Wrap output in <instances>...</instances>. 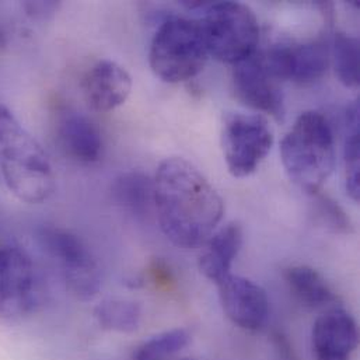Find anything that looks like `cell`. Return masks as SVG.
<instances>
[{
	"label": "cell",
	"mask_w": 360,
	"mask_h": 360,
	"mask_svg": "<svg viewBox=\"0 0 360 360\" xmlns=\"http://www.w3.org/2000/svg\"><path fill=\"white\" fill-rule=\"evenodd\" d=\"M153 181L155 209L165 236L181 248L203 245L224 213L216 189L182 158L163 160Z\"/></svg>",
	"instance_id": "obj_1"
},
{
	"label": "cell",
	"mask_w": 360,
	"mask_h": 360,
	"mask_svg": "<svg viewBox=\"0 0 360 360\" xmlns=\"http://www.w3.org/2000/svg\"><path fill=\"white\" fill-rule=\"evenodd\" d=\"M37 241L59 268L72 296L80 302H91L98 296L103 285L101 271L79 236L58 226H42L37 230Z\"/></svg>",
	"instance_id": "obj_6"
},
{
	"label": "cell",
	"mask_w": 360,
	"mask_h": 360,
	"mask_svg": "<svg viewBox=\"0 0 360 360\" xmlns=\"http://www.w3.org/2000/svg\"><path fill=\"white\" fill-rule=\"evenodd\" d=\"M132 91V77L117 62H97L83 79V93L89 105L100 112L121 107Z\"/></svg>",
	"instance_id": "obj_13"
},
{
	"label": "cell",
	"mask_w": 360,
	"mask_h": 360,
	"mask_svg": "<svg viewBox=\"0 0 360 360\" xmlns=\"http://www.w3.org/2000/svg\"><path fill=\"white\" fill-rule=\"evenodd\" d=\"M358 344L356 321L342 309H328L314 323L311 345L316 360H351Z\"/></svg>",
	"instance_id": "obj_12"
},
{
	"label": "cell",
	"mask_w": 360,
	"mask_h": 360,
	"mask_svg": "<svg viewBox=\"0 0 360 360\" xmlns=\"http://www.w3.org/2000/svg\"><path fill=\"white\" fill-rule=\"evenodd\" d=\"M200 21L207 53L236 65L257 52L259 25L254 11L237 1L210 3Z\"/></svg>",
	"instance_id": "obj_5"
},
{
	"label": "cell",
	"mask_w": 360,
	"mask_h": 360,
	"mask_svg": "<svg viewBox=\"0 0 360 360\" xmlns=\"http://www.w3.org/2000/svg\"><path fill=\"white\" fill-rule=\"evenodd\" d=\"M207 55L200 21L173 17L163 21L155 32L149 63L163 82L180 83L203 69Z\"/></svg>",
	"instance_id": "obj_4"
},
{
	"label": "cell",
	"mask_w": 360,
	"mask_h": 360,
	"mask_svg": "<svg viewBox=\"0 0 360 360\" xmlns=\"http://www.w3.org/2000/svg\"><path fill=\"white\" fill-rule=\"evenodd\" d=\"M0 170L7 188L25 203H42L55 192V174L45 150L1 104Z\"/></svg>",
	"instance_id": "obj_2"
},
{
	"label": "cell",
	"mask_w": 360,
	"mask_h": 360,
	"mask_svg": "<svg viewBox=\"0 0 360 360\" xmlns=\"http://www.w3.org/2000/svg\"><path fill=\"white\" fill-rule=\"evenodd\" d=\"M359 52L358 38L345 32L334 35L333 55L335 72L347 87H356L359 84Z\"/></svg>",
	"instance_id": "obj_20"
},
{
	"label": "cell",
	"mask_w": 360,
	"mask_h": 360,
	"mask_svg": "<svg viewBox=\"0 0 360 360\" xmlns=\"http://www.w3.org/2000/svg\"><path fill=\"white\" fill-rule=\"evenodd\" d=\"M216 285L223 311L233 324L247 331H258L265 326L269 299L258 283L230 274Z\"/></svg>",
	"instance_id": "obj_11"
},
{
	"label": "cell",
	"mask_w": 360,
	"mask_h": 360,
	"mask_svg": "<svg viewBox=\"0 0 360 360\" xmlns=\"http://www.w3.org/2000/svg\"><path fill=\"white\" fill-rule=\"evenodd\" d=\"M274 146L268 120L258 114L233 112L223 120L221 148L229 173L244 179L257 172Z\"/></svg>",
	"instance_id": "obj_7"
},
{
	"label": "cell",
	"mask_w": 360,
	"mask_h": 360,
	"mask_svg": "<svg viewBox=\"0 0 360 360\" xmlns=\"http://www.w3.org/2000/svg\"><path fill=\"white\" fill-rule=\"evenodd\" d=\"M94 319L103 330L132 334L142 323V307L138 302L121 297H108L94 309Z\"/></svg>",
	"instance_id": "obj_18"
},
{
	"label": "cell",
	"mask_w": 360,
	"mask_h": 360,
	"mask_svg": "<svg viewBox=\"0 0 360 360\" xmlns=\"http://www.w3.org/2000/svg\"><path fill=\"white\" fill-rule=\"evenodd\" d=\"M191 335L184 328H174L152 337L136 348L134 360H173L188 347Z\"/></svg>",
	"instance_id": "obj_21"
},
{
	"label": "cell",
	"mask_w": 360,
	"mask_h": 360,
	"mask_svg": "<svg viewBox=\"0 0 360 360\" xmlns=\"http://www.w3.org/2000/svg\"><path fill=\"white\" fill-rule=\"evenodd\" d=\"M262 56L268 70L275 79L296 83L319 80L330 65V48L324 39L306 44L278 42Z\"/></svg>",
	"instance_id": "obj_9"
},
{
	"label": "cell",
	"mask_w": 360,
	"mask_h": 360,
	"mask_svg": "<svg viewBox=\"0 0 360 360\" xmlns=\"http://www.w3.org/2000/svg\"><path fill=\"white\" fill-rule=\"evenodd\" d=\"M285 281L292 295L306 307L324 309L335 307L338 302L335 292L326 278L314 268L307 265H295L286 269Z\"/></svg>",
	"instance_id": "obj_16"
},
{
	"label": "cell",
	"mask_w": 360,
	"mask_h": 360,
	"mask_svg": "<svg viewBox=\"0 0 360 360\" xmlns=\"http://www.w3.org/2000/svg\"><path fill=\"white\" fill-rule=\"evenodd\" d=\"M179 360H193V359H179Z\"/></svg>",
	"instance_id": "obj_24"
},
{
	"label": "cell",
	"mask_w": 360,
	"mask_h": 360,
	"mask_svg": "<svg viewBox=\"0 0 360 360\" xmlns=\"http://www.w3.org/2000/svg\"><path fill=\"white\" fill-rule=\"evenodd\" d=\"M316 214L323 226L335 233H349L352 230V224L348 214L338 205V202L328 196L317 195Z\"/></svg>",
	"instance_id": "obj_22"
},
{
	"label": "cell",
	"mask_w": 360,
	"mask_h": 360,
	"mask_svg": "<svg viewBox=\"0 0 360 360\" xmlns=\"http://www.w3.org/2000/svg\"><path fill=\"white\" fill-rule=\"evenodd\" d=\"M286 174L300 189L317 195L335 165L334 132L317 111L303 112L281 143Z\"/></svg>",
	"instance_id": "obj_3"
},
{
	"label": "cell",
	"mask_w": 360,
	"mask_h": 360,
	"mask_svg": "<svg viewBox=\"0 0 360 360\" xmlns=\"http://www.w3.org/2000/svg\"><path fill=\"white\" fill-rule=\"evenodd\" d=\"M345 188L348 195L359 202L360 198V135L359 101H354L347 110V139L344 148Z\"/></svg>",
	"instance_id": "obj_19"
},
{
	"label": "cell",
	"mask_w": 360,
	"mask_h": 360,
	"mask_svg": "<svg viewBox=\"0 0 360 360\" xmlns=\"http://www.w3.org/2000/svg\"><path fill=\"white\" fill-rule=\"evenodd\" d=\"M58 141L68 156L80 163H96L103 152V136L98 127L86 115L65 111L56 125Z\"/></svg>",
	"instance_id": "obj_14"
},
{
	"label": "cell",
	"mask_w": 360,
	"mask_h": 360,
	"mask_svg": "<svg viewBox=\"0 0 360 360\" xmlns=\"http://www.w3.org/2000/svg\"><path fill=\"white\" fill-rule=\"evenodd\" d=\"M27 15L34 20H48L55 15L60 7L59 1H25L21 4Z\"/></svg>",
	"instance_id": "obj_23"
},
{
	"label": "cell",
	"mask_w": 360,
	"mask_h": 360,
	"mask_svg": "<svg viewBox=\"0 0 360 360\" xmlns=\"http://www.w3.org/2000/svg\"><path fill=\"white\" fill-rule=\"evenodd\" d=\"M41 303V278L30 254L15 245L0 247V317H25Z\"/></svg>",
	"instance_id": "obj_8"
},
{
	"label": "cell",
	"mask_w": 360,
	"mask_h": 360,
	"mask_svg": "<svg viewBox=\"0 0 360 360\" xmlns=\"http://www.w3.org/2000/svg\"><path fill=\"white\" fill-rule=\"evenodd\" d=\"M233 86L237 98L245 105L282 118L283 96L276 79L268 70L262 53L254 52L234 65Z\"/></svg>",
	"instance_id": "obj_10"
},
{
	"label": "cell",
	"mask_w": 360,
	"mask_h": 360,
	"mask_svg": "<svg viewBox=\"0 0 360 360\" xmlns=\"http://www.w3.org/2000/svg\"><path fill=\"white\" fill-rule=\"evenodd\" d=\"M117 205L136 217H145L155 207V181L139 170L118 176L111 185Z\"/></svg>",
	"instance_id": "obj_17"
},
{
	"label": "cell",
	"mask_w": 360,
	"mask_h": 360,
	"mask_svg": "<svg viewBox=\"0 0 360 360\" xmlns=\"http://www.w3.org/2000/svg\"><path fill=\"white\" fill-rule=\"evenodd\" d=\"M203 245L205 251L199 257V269L209 281L219 283L231 274L233 262L243 245V229L236 221L227 223L214 231Z\"/></svg>",
	"instance_id": "obj_15"
}]
</instances>
